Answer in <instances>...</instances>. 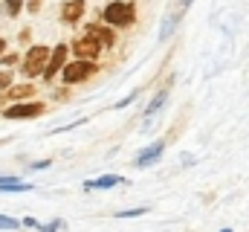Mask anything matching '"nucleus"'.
Returning a JSON list of instances; mask_svg holds the SVG:
<instances>
[{
    "label": "nucleus",
    "mask_w": 249,
    "mask_h": 232,
    "mask_svg": "<svg viewBox=\"0 0 249 232\" xmlns=\"http://www.w3.org/2000/svg\"><path fill=\"white\" fill-rule=\"evenodd\" d=\"M32 93H35V87H29V84H20V87H12V90H9L12 99H29Z\"/></svg>",
    "instance_id": "obj_13"
},
{
    "label": "nucleus",
    "mask_w": 249,
    "mask_h": 232,
    "mask_svg": "<svg viewBox=\"0 0 249 232\" xmlns=\"http://www.w3.org/2000/svg\"><path fill=\"white\" fill-rule=\"evenodd\" d=\"M165 99H168V93H165V90H160V93H157V96L151 99V105L145 108V119H151V116L157 114V111H160V108L165 105Z\"/></svg>",
    "instance_id": "obj_12"
},
{
    "label": "nucleus",
    "mask_w": 249,
    "mask_h": 232,
    "mask_svg": "<svg viewBox=\"0 0 249 232\" xmlns=\"http://www.w3.org/2000/svg\"><path fill=\"white\" fill-rule=\"evenodd\" d=\"M87 35H93L102 47H113V44H116L113 29H107V26H87Z\"/></svg>",
    "instance_id": "obj_9"
},
{
    "label": "nucleus",
    "mask_w": 249,
    "mask_h": 232,
    "mask_svg": "<svg viewBox=\"0 0 249 232\" xmlns=\"http://www.w3.org/2000/svg\"><path fill=\"white\" fill-rule=\"evenodd\" d=\"M124 177H119V174H105V177H99V180H87L84 183V189L90 192V189H113V186H122Z\"/></svg>",
    "instance_id": "obj_8"
},
{
    "label": "nucleus",
    "mask_w": 249,
    "mask_h": 232,
    "mask_svg": "<svg viewBox=\"0 0 249 232\" xmlns=\"http://www.w3.org/2000/svg\"><path fill=\"white\" fill-rule=\"evenodd\" d=\"M67 50H70L67 44H58V47H55V53H53V56H50V61H47L44 78H53L55 73H61V70H64V61H67Z\"/></svg>",
    "instance_id": "obj_6"
},
{
    "label": "nucleus",
    "mask_w": 249,
    "mask_h": 232,
    "mask_svg": "<svg viewBox=\"0 0 249 232\" xmlns=\"http://www.w3.org/2000/svg\"><path fill=\"white\" fill-rule=\"evenodd\" d=\"M148 209H127V212H119V218H136V215H145Z\"/></svg>",
    "instance_id": "obj_17"
},
{
    "label": "nucleus",
    "mask_w": 249,
    "mask_h": 232,
    "mask_svg": "<svg viewBox=\"0 0 249 232\" xmlns=\"http://www.w3.org/2000/svg\"><path fill=\"white\" fill-rule=\"evenodd\" d=\"M188 6H191V0H183V3H180V12H186Z\"/></svg>",
    "instance_id": "obj_20"
},
{
    "label": "nucleus",
    "mask_w": 249,
    "mask_h": 232,
    "mask_svg": "<svg viewBox=\"0 0 249 232\" xmlns=\"http://www.w3.org/2000/svg\"><path fill=\"white\" fill-rule=\"evenodd\" d=\"M38 230H41V232H58V230H61V221L55 218V221H50V224H41Z\"/></svg>",
    "instance_id": "obj_15"
},
{
    "label": "nucleus",
    "mask_w": 249,
    "mask_h": 232,
    "mask_svg": "<svg viewBox=\"0 0 249 232\" xmlns=\"http://www.w3.org/2000/svg\"><path fill=\"white\" fill-rule=\"evenodd\" d=\"M47 61H50V50L47 47H32L26 61H23V73L26 76H38V73L47 70Z\"/></svg>",
    "instance_id": "obj_3"
},
{
    "label": "nucleus",
    "mask_w": 249,
    "mask_h": 232,
    "mask_svg": "<svg viewBox=\"0 0 249 232\" xmlns=\"http://www.w3.org/2000/svg\"><path fill=\"white\" fill-rule=\"evenodd\" d=\"M3 47H6V41H3V38H0V53H3Z\"/></svg>",
    "instance_id": "obj_21"
},
{
    "label": "nucleus",
    "mask_w": 249,
    "mask_h": 232,
    "mask_svg": "<svg viewBox=\"0 0 249 232\" xmlns=\"http://www.w3.org/2000/svg\"><path fill=\"white\" fill-rule=\"evenodd\" d=\"M162 148H165L162 139H160V142H151L148 148H142V151L136 154V166H139V169H148L151 163H157V160L162 157Z\"/></svg>",
    "instance_id": "obj_5"
},
{
    "label": "nucleus",
    "mask_w": 249,
    "mask_h": 232,
    "mask_svg": "<svg viewBox=\"0 0 249 232\" xmlns=\"http://www.w3.org/2000/svg\"><path fill=\"white\" fill-rule=\"evenodd\" d=\"M20 6H23V0H6V12H9V15H18Z\"/></svg>",
    "instance_id": "obj_16"
},
{
    "label": "nucleus",
    "mask_w": 249,
    "mask_h": 232,
    "mask_svg": "<svg viewBox=\"0 0 249 232\" xmlns=\"http://www.w3.org/2000/svg\"><path fill=\"white\" fill-rule=\"evenodd\" d=\"M61 73H64V81H67V84H75V81L90 78V76L96 73V64H93V61H72V64L64 67Z\"/></svg>",
    "instance_id": "obj_2"
},
{
    "label": "nucleus",
    "mask_w": 249,
    "mask_h": 232,
    "mask_svg": "<svg viewBox=\"0 0 249 232\" xmlns=\"http://www.w3.org/2000/svg\"><path fill=\"white\" fill-rule=\"evenodd\" d=\"M20 227V221H15V218H6V215H0V230H18Z\"/></svg>",
    "instance_id": "obj_14"
},
{
    "label": "nucleus",
    "mask_w": 249,
    "mask_h": 232,
    "mask_svg": "<svg viewBox=\"0 0 249 232\" xmlns=\"http://www.w3.org/2000/svg\"><path fill=\"white\" fill-rule=\"evenodd\" d=\"M75 56L81 58V61H93V58L99 56V50H102V44L93 38V35H84V38H78L72 47H70Z\"/></svg>",
    "instance_id": "obj_4"
},
{
    "label": "nucleus",
    "mask_w": 249,
    "mask_h": 232,
    "mask_svg": "<svg viewBox=\"0 0 249 232\" xmlns=\"http://www.w3.org/2000/svg\"><path fill=\"white\" fill-rule=\"evenodd\" d=\"M26 9H29V12H38V9H41V0H29V6H26Z\"/></svg>",
    "instance_id": "obj_19"
},
{
    "label": "nucleus",
    "mask_w": 249,
    "mask_h": 232,
    "mask_svg": "<svg viewBox=\"0 0 249 232\" xmlns=\"http://www.w3.org/2000/svg\"><path fill=\"white\" fill-rule=\"evenodd\" d=\"M220 232H232V230H220Z\"/></svg>",
    "instance_id": "obj_22"
},
{
    "label": "nucleus",
    "mask_w": 249,
    "mask_h": 232,
    "mask_svg": "<svg viewBox=\"0 0 249 232\" xmlns=\"http://www.w3.org/2000/svg\"><path fill=\"white\" fill-rule=\"evenodd\" d=\"M29 183H20L15 177H0V192H29Z\"/></svg>",
    "instance_id": "obj_11"
},
{
    "label": "nucleus",
    "mask_w": 249,
    "mask_h": 232,
    "mask_svg": "<svg viewBox=\"0 0 249 232\" xmlns=\"http://www.w3.org/2000/svg\"><path fill=\"white\" fill-rule=\"evenodd\" d=\"M9 81H12V76H9V73H0V87H6Z\"/></svg>",
    "instance_id": "obj_18"
},
{
    "label": "nucleus",
    "mask_w": 249,
    "mask_h": 232,
    "mask_svg": "<svg viewBox=\"0 0 249 232\" xmlns=\"http://www.w3.org/2000/svg\"><path fill=\"white\" fill-rule=\"evenodd\" d=\"M81 15H84V3H81V0H70V3L64 6V12H61L64 23H75Z\"/></svg>",
    "instance_id": "obj_10"
},
{
    "label": "nucleus",
    "mask_w": 249,
    "mask_h": 232,
    "mask_svg": "<svg viewBox=\"0 0 249 232\" xmlns=\"http://www.w3.org/2000/svg\"><path fill=\"white\" fill-rule=\"evenodd\" d=\"M133 18H136V9L127 0H113L105 9V23H110V26H130Z\"/></svg>",
    "instance_id": "obj_1"
},
{
    "label": "nucleus",
    "mask_w": 249,
    "mask_h": 232,
    "mask_svg": "<svg viewBox=\"0 0 249 232\" xmlns=\"http://www.w3.org/2000/svg\"><path fill=\"white\" fill-rule=\"evenodd\" d=\"M44 114V102H32V105H15L6 111V119H32V116Z\"/></svg>",
    "instance_id": "obj_7"
}]
</instances>
